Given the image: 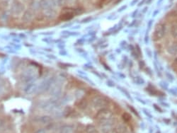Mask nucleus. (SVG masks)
Instances as JSON below:
<instances>
[{"instance_id": "obj_16", "label": "nucleus", "mask_w": 177, "mask_h": 133, "mask_svg": "<svg viewBox=\"0 0 177 133\" xmlns=\"http://www.w3.org/2000/svg\"><path fill=\"white\" fill-rule=\"evenodd\" d=\"M123 118L125 121H128L130 120V116L128 114V113H124L123 115Z\"/></svg>"}, {"instance_id": "obj_9", "label": "nucleus", "mask_w": 177, "mask_h": 133, "mask_svg": "<svg viewBox=\"0 0 177 133\" xmlns=\"http://www.w3.org/2000/svg\"><path fill=\"white\" fill-rule=\"evenodd\" d=\"M60 88L61 87L58 84H56L55 86H53L50 91L52 96H58V94L60 93Z\"/></svg>"}, {"instance_id": "obj_15", "label": "nucleus", "mask_w": 177, "mask_h": 133, "mask_svg": "<svg viewBox=\"0 0 177 133\" xmlns=\"http://www.w3.org/2000/svg\"><path fill=\"white\" fill-rule=\"evenodd\" d=\"M72 111H73V110H72V109L71 108H70V107L66 108L64 110L63 115H64V116H65V117H68V116H70V115L72 114Z\"/></svg>"}, {"instance_id": "obj_18", "label": "nucleus", "mask_w": 177, "mask_h": 133, "mask_svg": "<svg viewBox=\"0 0 177 133\" xmlns=\"http://www.w3.org/2000/svg\"><path fill=\"white\" fill-rule=\"evenodd\" d=\"M3 124H4L3 121H2V120H0V127H2V125H3Z\"/></svg>"}, {"instance_id": "obj_13", "label": "nucleus", "mask_w": 177, "mask_h": 133, "mask_svg": "<svg viewBox=\"0 0 177 133\" xmlns=\"http://www.w3.org/2000/svg\"><path fill=\"white\" fill-rule=\"evenodd\" d=\"M87 106V102L85 99L80 100L78 103V107L81 109H84Z\"/></svg>"}, {"instance_id": "obj_14", "label": "nucleus", "mask_w": 177, "mask_h": 133, "mask_svg": "<svg viewBox=\"0 0 177 133\" xmlns=\"http://www.w3.org/2000/svg\"><path fill=\"white\" fill-rule=\"evenodd\" d=\"M171 32V34H172V36L174 37V38L177 39V24L174 25V26H172Z\"/></svg>"}, {"instance_id": "obj_2", "label": "nucleus", "mask_w": 177, "mask_h": 133, "mask_svg": "<svg viewBox=\"0 0 177 133\" xmlns=\"http://www.w3.org/2000/svg\"><path fill=\"white\" fill-rule=\"evenodd\" d=\"M109 112L110 111L107 110L106 109H102L97 114L96 118L101 122L106 123L108 120V118H109V114H110Z\"/></svg>"}, {"instance_id": "obj_5", "label": "nucleus", "mask_w": 177, "mask_h": 133, "mask_svg": "<svg viewBox=\"0 0 177 133\" xmlns=\"http://www.w3.org/2000/svg\"><path fill=\"white\" fill-rule=\"evenodd\" d=\"M52 121V118L49 115H43L38 118V122H40L41 124H50Z\"/></svg>"}, {"instance_id": "obj_10", "label": "nucleus", "mask_w": 177, "mask_h": 133, "mask_svg": "<svg viewBox=\"0 0 177 133\" xmlns=\"http://www.w3.org/2000/svg\"><path fill=\"white\" fill-rule=\"evenodd\" d=\"M36 89V84H31L28 85L27 86L26 89V93L28 94H33Z\"/></svg>"}, {"instance_id": "obj_4", "label": "nucleus", "mask_w": 177, "mask_h": 133, "mask_svg": "<svg viewBox=\"0 0 177 133\" xmlns=\"http://www.w3.org/2000/svg\"><path fill=\"white\" fill-rule=\"evenodd\" d=\"M53 82H54V79L53 78H50L48 79H46V81H44V82L41 83V84L40 86V90H42V91L47 90L51 86L52 83H53Z\"/></svg>"}, {"instance_id": "obj_6", "label": "nucleus", "mask_w": 177, "mask_h": 133, "mask_svg": "<svg viewBox=\"0 0 177 133\" xmlns=\"http://www.w3.org/2000/svg\"><path fill=\"white\" fill-rule=\"evenodd\" d=\"M56 106V103L55 102H46V103H44L43 106V109L47 111H50L52 110L53 109L55 108Z\"/></svg>"}, {"instance_id": "obj_17", "label": "nucleus", "mask_w": 177, "mask_h": 133, "mask_svg": "<svg viewBox=\"0 0 177 133\" xmlns=\"http://www.w3.org/2000/svg\"><path fill=\"white\" fill-rule=\"evenodd\" d=\"M35 133H47V131L45 128H42L40 130H38Z\"/></svg>"}, {"instance_id": "obj_11", "label": "nucleus", "mask_w": 177, "mask_h": 133, "mask_svg": "<svg viewBox=\"0 0 177 133\" xmlns=\"http://www.w3.org/2000/svg\"><path fill=\"white\" fill-rule=\"evenodd\" d=\"M86 133H98L96 128L92 125H88L86 126Z\"/></svg>"}, {"instance_id": "obj_3", "label": "nucleus", "mask_w": 177, "mask_h": 133, "mask_svg": "<svg viewBox=\"0 0 177 133\" xmlns=\"http://www.w3.org/2000/svg\"><path fill=\"white\" fill-rule=\"evenodd\" d=\"M164 28L160 26H157L155 30L154 31V34H153V36H154V40H159L162 38V37L164 36Z\"/></svg>"}, {"instance_id": "obj_8", "label": "nucleus", "mask_w": 177, "mask_h": 133, "mask_svg": "<svg viewBox=\"0 0 177 133\" xmlns=\"http://www.w3.org/2000/svg\"><path fill=\"white\" fill-rule=\"evenodd\" d=\"M168 52L169 54H173V55H175V54H177V44L176 43H174L173 45H171V46H169L168 48Z\"/></svg>"}, {"instance_id": "obj_7", "label": "nucleus", "mask_w": 177, "mask_h": 133, "mask_svg": "<svg viewBox=\"0 0 177 133\" xmlns=\"http://www.w3.org/2000/svg\"><path fill=\"white\" fill-rule=\"evenodd\" d=\"M34 72H26L24 74V76L23 77V80L26 83H29V82H32L34 79Z\"/></svg>"}, {"instance_id": "obj_1", "label": "nucleus", "mask_w": 177, "mask_h": 133, "mask_svg": "<svg viewBox=\"0 0 177 133\" xmlns=\"http://www.w3.org/2000/svg\"><path fill=\"white\" fill-rule=\"evenodd\" d=\"M92 105L94 106L95 108H104L107 106L108 101L105 97L97 96H95L92 101Z\"/></svg>"}, {"instance_id": "obj_12", "label": "nucleus", "mask_w": 177, "mask_h": 133, "mask_svg": "<svg viewBox=\"0 0 177 133\" xmlns=\"http://www.w3.org/2000/svg\"><path fill=\"white\" fill-rule=\"evenodd\" d=\"M72 127H70V126H68V125H66V126H64V127H62L61 131H60V133H72Z\"/></svg>"}]
</instances>
